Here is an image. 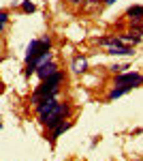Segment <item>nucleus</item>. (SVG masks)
<instances>
[{
  "instance_id": "7ed1b4c3",
  "label": "nucleus",
  "mask_w": 143,
  "mask_h": 161,
  "mask_svg": "<svg viewBox=\"0 0 143 161\" xmlns=\"http://www.w3.org/2000/svg\"><path fill=\"white\" fill-rule=\"evenodd\" d=\"M69 116H71V105L56 101L49 110H45L43 114H38V123L43 125V127H47V129H54L56 125H60L62 120H66Z\"/></svg>"
},
{
  "instance_id": "423d86ee",
  "label": "nucleus",
  "mask_w": 143,
  "mask_h": 161,
  "mask_svg": "<svg viewBox=\"0 0 143 161\" xmlns=\"http://www.w3.org/2000/svg\"><path fill=\"white\" fill-rule=\"evenodd\" d=\"M56 71H60V69H58V64H56L54 60H45L43 64H38V67L34 69V73L38 75V80H45V77H49V75H54Z\"/></svg>"
},
{
  "instance_id": "2eb2a0df",
  "label": "nucleus",
  "mask_w": 143,
  "mask_h": 161,
  "mask_svg": "<svg viewBox=\"0 0 143 161\" xmlns=\"http://www.w3.org/2000/svg\"><path fill=\"white\" fill-rule=\"evenodd\" d=\"M7 22H9V13H7V11H0V24L7 26Z\"/></svg>"
},
{
  "instance_id": "f257e3e1",
  "label": "nucleus",
  "mask_w": 143,
  "mask_h": 161,
  "mask_svg": "<svg viewBox=\"0 0 143 161\" xmlns=\"http://www.w3.org/2000/svg\"><path fill=\"white\" fill-rule=\"evenodd\" d=\"M45 60H51V39L43 37V39H32L26 47V71L24 75L30 77L34 73V69L38 64H43Z\"/></svg>"
},
{
  "instance_id": "f3484780",
  "label": "nucleus",
  "mask_w": 143,
  "mask_h": 161,
  "mask_svg": "<svg viewBox=\"0 0 143 161\" xmlns=\"http://www.w3.org/2000/svg\"><path fill=\"white\" fill-rule=\"evenodd\" d=\"M73 2H75V4H79V2H85V0H73Z\"/></svg>"
},
{
  "instance_id": "ddd939ff",
  "label": "nucleus",
  "mask_w": 143,
  "mask_h": 161,
  "mask_svg": "<svg viewBox=\"0 0 143 161\" xmlns=\"http://www.w3.org/2000/svg\"><path fill=\"white\" fill-rule=\"evenodd\" d=\"M22 11H24V13H34V11H36L34 2H30V0H24V2H22Z\"/></svg>"
},
{
  "instance_id": "6ab92c4d",
  "label": "nucleus",
  "mask_w": 143,
  "mask_h": 161,
  "mask_svg": "<svg viewBox=\"0 0 143 161\" xmlns=\"http://www.w3.org/2000/svg\"><path fill=\"white\" fill-rule=\"evenodd\" d=\"M0 92H2V82H0Z\"/></svg>"
},
{
  "instance_id": "f03ea898",
  "label": "nucleus",
  "mask_w": 143,
  "mask_h": 161,
  "mask_svg": "<svg viewBox=\"0 0 143 161\" xmlns=\"http://www.w3.org/2000/svg\"><path fill=\"white\" fill-rule=\"evenodd\" d=\"M64 82V73L62 71H56L54 75H49L45 80H41V84L34 88L32 92V105L41 103L43 99H49V97H56L60 92V84Z\"/></svg>"
},
{
  "instance_id": "f8f14e48",
  "label": "nucleus",
  "mask_w": 143,
  "mask_h": 161,
  "mask_svg": "<svg viewBox=\"0 0 143 161\" xmlns=\"http://www.w3.org/2000/svg\"><path fill=\"white\" fill-rule=\"evenodd\" d=\"M96 43L98 45H118V43H122V39L115 37V35H111V37H100V39H96Z\"/></svg>"
},
{
  "instance_id": "a211bd4d",
  "label": "nucleus",
  "mask_w": 143,
  "mask_h": 161,
  "mask_svg": "<svg viewBox=\"0 0 143 161\" xmlns=\"http://www.w3.org/2000/svg\"><path fill=\"white\" fill-rule=\"evenodd\" d=\"M2 30H4V24H0V32H2Z\"/></svg>"
},
{
  "instance_id": "9d476101",
  "label": "nucleus",
  "mask_w": 143,
  "mask_h": 161,
  "mask_svg": "<svg viewBox=\"0 0 143 161\" xmlns=\"http://www.w3.org/2000/svg\"><path fill=\"white\" fill-rule=\"evenodd\" d=\"M132 88L128 86H113L111 90H109V95H107V101H115L118 97H122V95H126V92H130Z\"/></svg>"
},
{
  "instance_id": "dca6fc26",
  "label": "nucleus",
  "mask_w": 143,
  "mask_h": 161,
  "mask_svg": "<svg viewBox=\"0 0 143 161\" xmlns=\"http://www.w3.org/2000/svg\"><path fill=\"white\" fill-rule=\"evenodd\" d=\"M100 2H103V4H113L115 0H100Z\"/></svg>"
},
{
  "instance_id": "6e6552de",
  "label": "nucleus",
  "mask_w": 143,
  "mask_h": 161,
  "mask_svg": "<svg viewBox=\"0 0 143 161\" xmlns=\"http://www.w3.org/2000/svg\"><path fill=\"white\" fill-rule=\"evenodd\" d=\"M71 69H73V73H77V75H81L88 71V58L85 56H75L71 62Z\"/></svg>"
},
{
  "instance_id": "0eeeda50",
  "label": "nucleus",
  "mask_w": 143,
  "mask_h": 161,
  "mask_svg": "<svg viewBox=\"0 0 143 161\" xmlns=\"http://www.w3.org/2000/svg\"><path fill=\"white\" fill-rule=\"evenodd\" d=\"M107 54L109 56H132L135 54V47L128 45V43H118V45H109Z\"/></svg>"
},
{
  "instance_id": "4468645a",
  "label": "nucleus",
  "mask_w": 143,
  "mask_h": 161,
  "mask_svg": "<svg viewBox=\"0 0 143 161\" xmlns=\"http://www.w3.org/2000/svg\"><path fill=\"white\" fill-rule=\"evenodd\" d=\"M109 69H111L113 73H124V71L130 69V67H128V64H113V67H109Z\"/></svg>"
},
{
  "instance_id": "1a4fd4ad",
  "label": "nucleus",
  "mask_w": 143,
  "mask_h": 161,
  "mask_svg": "<svg viewBox=\"0 0 143 161\" xmlns=\"http://www.w3.org/2000/svg\"><path fill=\"white\" fill-rule=\"evenodd\" d=\"M71 127H73V123H71V120H69V118H66V120H62V123H60V125H56V127L51 129V140H58V137L62 136L64 131H69Z\"/></svg>"
},
{
  "instance_id": "20e7f679",
  "label": "nucleus",
  "mask_w": 143,
  "mask_h": 161,
  "mask_svg": "<svg viewBox=\"0 0 143 161\" xmlns=\"http://www.w3.org/2000/svg\"><path fill=\"white\" fill-rule=\"evenodd\" d=\"M143 84V75L137 71H124V73H115L113 77V86H128V88H137Z\"/></svg>"
},
{
  "instance_id": "39448f33",
  "label": "nucleus",
  "mask_w": 143,
  "mask_h": 161,
  "mask_svg": "<svg viewBox=\"0 0 143 161\" xmlns=\"http://www.w3.org/2000/svg\"><path fill=\"white\" fill-rule=\"evenodd\" d=\"M126 17L130 19L132 28H135V32H143V7L141 4H132L130 9L126 11Z\"/></svg>"
},
{
  "instance_id": "9b49d317",
  "label": "nucleus",
  "mask_w": 143,
  "mask_h": 161,
  "mask_svg": "<svg viewBox=\"0 0 143 161\" xmlns=\"http://www.w3.org/2000/svg\"><path fill=\"white\" fill-rule=\"evenodd\" d=\"M120 39H122V43H128V45H137V43H141V35H139V32H124Z\"/></svg>"
}]
</instances>
